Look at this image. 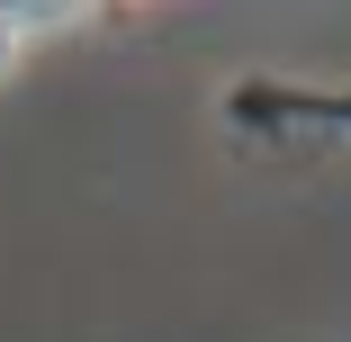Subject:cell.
<instances>
[{"mask_svg":"<svg viewBox=\"0 0 351 342\" xmlns=\"http://www.w3.org/2000/svg\"><path fill=\"white\" fill-rule=\"evenodd\" d=\"M82 10H0V73H19V54L36 45V36H54V27H73Z\"/></svg>","mask_w":351,"mask_h":342,"instance_id":"cell-2","label":"cell"},{"mask_svg":"<svg viewBox=\"0 0 351 342\" xmlns=\"http://www.w3.org/2000/svg\"><path fill=\"white\" fill-rule=\"evenodd\" d=\"M226 117L279 145H351V82H234Z\"/></svg>","mask_w":351,"mask_h":342,"instance_id":"cell-1","label":"cell"}]
</instances>
